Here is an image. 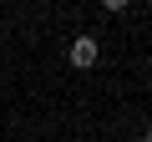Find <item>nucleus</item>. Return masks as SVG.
<instances>
[{"mask_svg": "<svg viewBox=\"0 0 152 142\" xmlns=\"http://www.w3.org/2000/svg\"><path fill=\"white\" fill-rule=\"evenodd\" d=\"M96 51H102V46H96V36H76L66 56H71V66H76V71H86V66H96Z\"/></svg>", "mask_w": 152, "mask_h": 142, "instance_id": "nucleus-1", "label": "nucleus"}, {"mask_svg": "<svg viewBox=\"0 0 152 142\" xmlns=\"http://www.w3.org/2000/svg\"><path fill=\"white\" fill-rule=\"evenodd\" d=\"M132 0H102V10H127Z\"/></svg>", "mask_w": 152, "mask_h": 142, "instance_id": "nucleus-2", "label": "nucleus"}]
</instances>
